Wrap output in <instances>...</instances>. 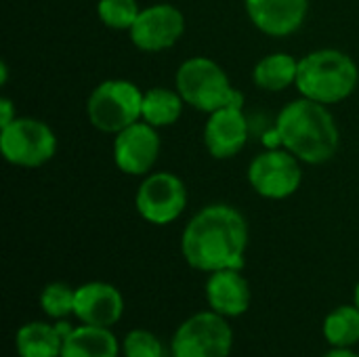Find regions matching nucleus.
<instances>
[{
  "label": "nucleus",
  "mask_w": 359,
  "mask_h": 357,
  "mask_svg": "<svg viewBox=\"0 0 359 357\" xmlns=\"http://www.w3.org/2000/svg\"><path fill=\"white\" fill-rule=\"evenodd\" d=\"M122 356L124 357H166L164 353V345L162 341L145 330V328H137L130 330L124 339H122Z\"/></svg>",
  "instance_id": "5701e85b"
},
{
  "label": "nucleus",
  "mask_w": 359,
  "mask_h": 357,
  "mask_svg": "<svg viewBox=\"0 0 359 357\" xmlns=\"http://www.w3.org/2000/svg\"><path fill=\"white\" fill-rule=\"evenodd\" d=\"M322 335L330 347H353L359 343V307L341 305L332 309L322 324Z\"/></svg>",
  "instance_id": "aec40b11"
},
{
  "label": "nucleus",
  "mask_w": 359,
  "mask_h": 357,
  "mask_svg": "<svg viewBox=\"0 0 359 357\" xmlns=\"http://www.w3.org/2000/svg\"><path fill=\"white\" fill-rule=\"evenodd\" d=\"M187 206V187L172 173H149L135 196V208L151 225L175 223Z\"/></svg>",
  "instance_id": "1a4fd4ad"
},
{
  "label": "nucleus",
  "mask_w": 359,
  "mask_h": 357,
  "mask_svg": "<svg viewBox=\"0 0 359 357\" xmlns=\"http://www.w3.org/2000/svg\"><path fill=\"white\" fill-rule=\"evenodd\" d=\"M76 288L65 282H50L40 292V309L50 320H67L74 316Z\"/></svg>",
  "instance_id": "412c9836"
},
{
  "label": "nucleus",
  "mask_w": 359,
  "mask_h": 357,
  "mask_svg": "<svg viewBox=\"0 0 359 357\" xmlns=\"http://www.w3.org/2000/svg\"><path fill=\"white\" fill-rule=\"evenodd\" d=\"M248 248V223L229 204H210L196 213L183 229L181 255L204 274L242 269Z\"/></svg>",
  "instance_id": "f257e3e1"
},
{
  "label": "nucleus",
  "mask_w": 359,
  "mask_h": 357,
  "mask_svg": "<svg viewBox=\"0 0 359 357\" xmlns=\"http://www.w3.org/2000/svg\"><path fill=\"white\" fill-rule=\"evenodd\" d=\"M175 86L183 101L198 112L212 114L229 105H244L242 93L231 86L225 69L208 57H191L183 61L177 69Z\"/></svg>",
  "instance_id": "20e7f679"
},
{
  "label": "nucleus",
  "mask_w": 359,
  "mask_h": 357,
  "mask_svg": "<svg viewBox=\"0 0 359 357\" xmlns=\"http://www.w3.org/2000/svg\"><path fill=\"white\" fill-rule=\"evenodd\" d=\"M263 141L267 147L282 145L305 164H324L337 156L341 133L328 105L301 97L280 112L276 128Z\"/></svg>",
  "instance_id": "f03ea898"
},
{
  "label": "nucleus",
  "mask_w": 359,
  "mask_h": 357,
  "mask_svg": "<svg viewBox=\"0 0 359 357\" xmlns=\"http://www.w3.org/2000/svg\"><path fill=\"white\" fill-rule=\"evenodd\" d=\"M353 303L359 307V282L355 284V290H353Z\"/></svg>",
  "instance_id": "bb28decb"
},
{
  "label": "nucleus",
  "mask_w": 359,
  "mask_h": 357,
  "mask_svg": "<svg viewBox=\"0 0 359 357\" xmlns=\"http://www.w3.org/2000/svg\"><path fill=\"white\" fill-rule=\"evenodd\" d=\"M187 103L183 101L181 93L175 88H164V86H154L149 90L143 93V107H141V120L156 126V128H164V126H172L179 122L183 107Z\"/></svg>",
  "instance_id": "6ab92c4d"
},
{
  "label": "nucleus",
  "mask_w": 359,
  "mask_h": 357,
  "mask_svg": "<svg viewBox=\"0 0 359 357\" xmlns=\"http://www.w3.org/2000/svg\"><path fill=\"white\" fill-rule=\"evenodd\" d=\"M185 34V15L168 2L141 8L137 21L128 29L130 42L143 53H160L175 46Z\"/></svg>",
  "instance_id": "9d476101"
},
{
  "label": "nucleus",
  "mask_w": 359,
  "mask_h": 357,
  "mask_svg": "<svg viewBox=\"0 0 359 357\" xmlns=\"http://www.w3.org/2000/svg\"><path fill=\"white\" fill-rule=\"evenodd\" d=\"M74 316L88 326L111 328L124 316L122 292L107 282H86L76 288Z\"/></svg>",
  "instance_id": "ddd939ff"
},
{
  "label": "nucleus",
  "mask_w": 359,
  "mask_h": 357,
  "mask_svg": "<svg viewBox=\"0 0 359 357\" xmlns=\"http://www.w3.org/2000/svg\"><path fill=\"white\" fill-rule=\"evenodd\" d=\"M250 187L267 200H286L303 183L301 160L288 149L269 147L257 154L248 166Z\"/></svg>",
  "instance_id": "6e6552de"
},
{
  "label": "nucleus",
  "mask_w": 359,
  "mask_h": 357,
  "mask_svg": "<svg viewBox=\"0 0 359 357\" xmlns=\"http://www.w3.org/2000/svg\"><path fill=\"white\" fill-rule=\"evenodd\" d=\"M0 151L13 166L38 168L57 154V137L38 118H15L8 126L0 128Z\"/></svg>",
  "instance_id": "0eeeda50"
},
{
  "label": "nucleus",
  "mask_w": 359,
  "mask_h": 357,
  "mask_svg": "<svg viewBox=\"0 0 359 357\" xmlns=\"http://www.w3.org/2000/svg\"><path fill=\"white\" fill-rule=\"evenodd\" d=\"M358 63L339 48H320L311 50L299 59L297 88L303 97L334 105L345 101L358 88Z\"/></svg>",
  "instance_id": "7ed1b4c3"
},
{
  "label": "nucleus",
  "mask_w": 359,
  "mask_h": 357,
  "mask_svg": "<svg viewBox=\"0 0 359 357\" xmlns=\"http://www.w3.org/2000/svg\"><path fill=\"white\" fill-rule=\"evenodd\" d=\"M141 8L137 0H99L97 17L109 29H130Z\"/></svg>",
  "instance_id": "4be33fe9"
},
{
  "label": "nucleus",
  "mask_w": 359,
  "mask_h": 357,
  "mask_svg": "<svg viewBox=\"0 0 359 357\" xmlns=\"http://www.w3.org/2000/svg\"><path fill=\"white\" fill-rule=\"evenodd\" d=\"M143 90L122 78L103 80L88 97L86 114L90 124L107 135H118L126 126L141 120Z\"/></svg>",
  "instance_id": "39448f33"
},
{
  "label": "nucleus",
  "mask_w": 359,
  "mask_h": 357,
  "mask_svg": "<svg viewBox=\"0 0 359 357\" xmlns=\"http://www.w3.org/2000/svg\"><path fill=\"white\" fill-rule=\"evenodd\" d=\"M233 349V330L227 318L217 311H198L189 316L172 335V357H229Z\"/></svg>",
  "instance_id": "423d86ee"
},
{
  "label": "nucleus",
  "mask_w": 359,
  "mask_h": 357,
  "mask_svg": "<svg viewBox=\"0 0 359 357\" xmlns=\"http://www.w3.org/2000/svg\"><path fill=\"white\" fill-rule=\"evenodd\" d=\"M204 295L208 307L227 320L242 318L252 303V290L248 280L242 276V269H221L208 274Z\"/></svg>",
  "instance_id": "2eb2a0df"
},
{
  "label": "nucleus",
  "mask_w": 359,
  "mask_h": 357,
  "mask_svg": "<svg viewBox=\"0 0 359 357\" xmlns=\"http://www.w3.org/2000/svg\"><path fill=\"white\" fill-rule=\"evenodd\" d=\"M322 357H359L351 347H332L330 351H326Z\"/></svg>",
  "instance_id": "393cba45"
},
{
  "label": "nucleus",
  "mask_w": 359,
  "mask_h": 357,
  "mask_svg": "<svg viewBox=\"0 0 359 357\" xmlns=\"http://www.w3.org/2000/svg\"><path fill=\"white\" fill-rule=\"evenodd\" d=\"M6 80H8V67L6 63H0V84L6 86Z\"/></svg>",
  "instance_id": "a878e982"
},
{
  "label": "nucleus",
  "mask_w": 359,
  "mask_h": 357,
  "mask_svg": "<svg viewBox=\"0 0 359 357\" xmlns=\"http://www.w3.org/2000/svg\"><path fill=\"white\" fill-rule=\"evenodd\" d=\"M250 23L265 36L286 38L301 29L309 0H244Z\"/></svg>",
  "instance_id": "4468645a"
},
{
  "label": "nucleus",
  "mask_w": 359,
  "mask_h": 357,
  "mask_svg": "<svg viewBox=\"0 0 359 357\" xmlns=\"http://www.w3.org/2000/svg\"><path fill=\"white\" fill-rule=\"evenodd\" d=\"M15 118H17V114H15L13 101L8 97H0V128L8 126Z\"/></svg>",
  "instance_id": "b1692460"
},
{
  "label": "nucleus",
  "mask_w": 359,
  "mask_h": 357,
  "mask_svg": "<svg viewBox=\"0 0 359 357\" xmlns=\"http://www.w3.org/2000/svg\"><path fill=\"white\" fill-rule=\"evenodd\" d=\"M160 135L158 128L139 120L114 139V162L118 170L130 177H145L154 168L160 156Z\"/></svg>",
  "instance_id": "9b49d317"
},
{
  "label": "nucleus",
  "mask_w": 359,
  "mask_h": 357,
  "mask_svg": "<svg viewBox=\"0 0 359 357\" xmlns=\"http://www.w3.org/2000/svg\"><path fill=\"white\" fill-rule=\"evenodd\" d=\"M248 143V120L238 105L208 114L204 124V145L217 160L236 158Z\"/></svg>",
  "instance_id": "f8f14e48"
},
{
  "label": "nucleus",
  "mask_w": 359,
  "mask_h": 357,
  "mask_svg": "<svg viewBox=\"0 0 359 357\" xmlns=\"http://www.w3.org/2000/svg\"><path fill=\"white\" fill-rule=\"evenodd\" d=\"M122 343L109 328L82 324L63 341L61 357H118Z\"/></svg>",
  "instance_id": "dca6fc26"
},
{
  "label": "nucleus",
  "mask_w": 359,
  "mask_h": 357,
  "mask_svg": "<svg viewBox=\"0 0 359 357\" xmlns=\"http://www.w3.org/2000/svg\"><path fill=\"white\" fill-rule=\"evenodd\" d=\"M297 76H299V59H294L288 53L267 55L252 69L255 84L261 90H269V93H282L288 86L297 84Z\"/></svg>",
  "instance_id": "a211bd4d"
},
{
  "label": "nucleus",
  "mask_w": 359,
  "mask_h": 357,
  "mask_svg": "<svg viewBox=\"0 0 359 357\" xmlns=\"http://www.w3.org/2000/svg\"><path fill=\"white\" fill-rule=\"evenodd\" d=\"M15 349L19 357H61L63 339L55 324L27 322L15 335Z\"/></svg>",
  "instance_id": "f3484780"
}]
</instances>
